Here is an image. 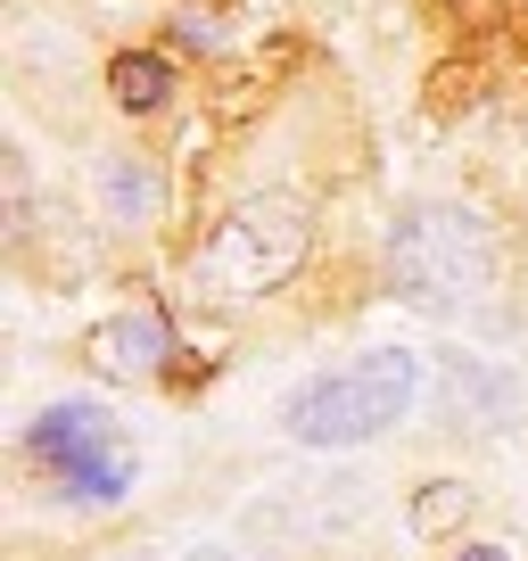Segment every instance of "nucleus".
Returning <instances> with one entry per match:
<instances>
[{
    "instance_id": "8",
    "label": "nucleus",
    "mask_w": 528,
    "mask_h": 561,
    "mask_svg": "<svg viewBox=\"0 0 528 561\" xmlns=\"http://www.w3.org/2000/svg\"><path fill=\"white\" fill-rule=\"evenodd\" d=\"M91 191H100V215L116 231H158L165 224V174L141 158V149H107Z\"/></svg>"
},
{
    "instance_id": "4",
    "label": "nucleus",
    "mask_w": 528,
    "mask_h": 561,
    "mask_svg": "<svg viewBox=\"0 0 528 561\" xmlns=\"http://www.w3.org/2000/svg\"><path fill=\"white\" fill-rule=\"evenodd\" d=\"M25 455H34L67 495H83V504H116V495H133V479H141V462H133V446H124L116 413L91 404V397L42 404V413L25 421Z\"/></svg>"
},
{
    "instance_id": "13",
    "label": "nucleus",
    "mask_w": 528,
    "mask_h": 561,
    "mask_svg": "<svg viewBox=\"0 0 528 561\" xmlns=\"http://www.w3.org/2000/svg\"><path fill=\"white\" fill-rule=\"evenodd\" d=\"M116 561H149V553H116Z\"/></svg>"
},
{
    "instance_id": "14",
    "label": "nucleus",
    "mask_w": 528,
    "mask_h": 561,
    "mask_svg": "<svg viewBox=\"0 0 528 561\" xmlns=\"http://www.w3.org/2000/svg\"><path fill=\"white\" fill-rule=\"evenodd\" d=\"M198 9H223V0H198Z\"/></svg>"
},
{
    "instance_id": "12",
    "label": "nucleus",
    "mask_w": 528,
    "mask_h": 561,
    "mask_svg": "<svg viewBox=\"0 0 528 561\" xmlns=\"http://www.w3.org/2000/svg\"><path fill=\"white\" fill-rule=\"evenodd\" d=\"M182 561H240V553H231V545H191Z\"/></svg>"
},
{
    "instance_id": "3",
    "label": "nucleus",
    "mask_w": 528,
    "mask_h": 561,
    "mask_svg": "<svg viewBox=\"0 0 528 561\" xmlns=\"http://www.w3.org/2000/svg\"><path fill=\"white\" fill-rule=\"evenodd\" d=\"M306 248H314V215H306V198H289V191L240 198V207H231L223 224L198 240L191 289H198V298H215V306L273 298V289H289V280H298Z\"/></svg>"
},
{
    "instance_id": "9",
    "label": "nucleus",
    "mask_w": 528,
    "mask_h": 561,
    "mask_svg": "<svg viewBox=\"0 0 528 561\" xmlns=\"http://www.w3.org/2000/svg\"><path fill=\"white\" fill-rule=\"evenodd\" d=\"M165 91H174V58H158V50H124V58H107V100H116L124 116H149V107H165Z\"/></svg>"
},
{
    "instance_id": "11",
    "label": "nucleus",
    "mask_w": 528,
    "mask_h": 561,
    "mask_svg": "<svg viewBox=\"0 0 528 561\" xmlns=\"http://www.w3.org/2000/svg\"><path fill=\"white\" fill-rule=\"evenodd\" d=\"M455 561H512V553H504V545H462Z\"/></svg>"
},
{
    "instance_id": "10",
    "label": "nucleus",
    "mask_w": 528,
    "mask_h": 561,
    "mask_svg": "<svg viewBox=\"0 0 528 561\" xmlns=\"http://www.w3.org/2000/svg\"><path fill=\"white\" fill-rule=\"evenodd\" d=\"M462 512H471V488H462V479H429V488L413 495V537H446Z\"/></svg>"
},
{
    "instance_id": "6",
    "label": "nucleus",
    "mask_w": 528,
    "mask_h": 561,
    "mask_svg": "<svg viewBox=\"0 0 528 561\" xmlns=\"http://www.w3.org/2000/svg\"><path fill=\"white\" fill-rule=\"evenodd\" d=\"M429 397H438V421L446 430H512L528 404V380L504 364V355H438V371H429Z\"/></svg>"
},
{
    "instance_id": "5",
    "label": "nucleus",
    "mask_w": 528,
    "mask_h": 561,
    "mask_svg": "<svg viewBox=\"0 0 528 561\" xmlns=\"http://www.w3.org/2000/svg\"><path fill=\"white\" fill-rule=\"evenodd\" d=\"M364 504H371V479H355V471H331V479H273V488L240 512V528H248V545H264V553H314V545L338 537Z\"/></svg>"
},
{
    "instance_id": "1",
    "label": "nucleus",
    "mask_w": 528,
    "mask_h": 561,
    "mask_svg": "<svg viewBox=\"0 0 528 561\" xmlns=\"http://www.w3.org/2000/svg\"><path fill=\"white\" fill-rule=\"evenodd\" d=\"M504 240L471 198H413L388 224V289L429 322H462L495 298Z\"/></svg>"
},
{
    "instance_id": "2",
    "label": "nucleus",
    "mask_w": 528,
    "mask_h": 561,
    "mask_svg": "<svg viewBox=\"0 0 528 561\" xmlns=\"http://www.w3.org/2000/svg\"><path fill=\"white\" fill-rule=\"evenodd\" d=\"M422 388H429V364L413 347H364L355 364L314 371L306 388H289L282 430L298 446H314V455H347V446H371L380 430H397L422 404Z\"/></svg>"
},
{
    "instance_id": "7",
    "label": "nucleus",
    "mask_w": 528,
    "mask_h": 561,
    "mask_svg": "<svg viewBox=\"0 0 528 561\" xmlns=\"http://www.w3.org/2000/svg\"><path fill=\"white\" fill-rule=\"evenodd\" d=\"M165 355H174V322H165L158 306H133V314L91 331V364H100L107 380H158Z\"/></svg>"
}]
</instances>
